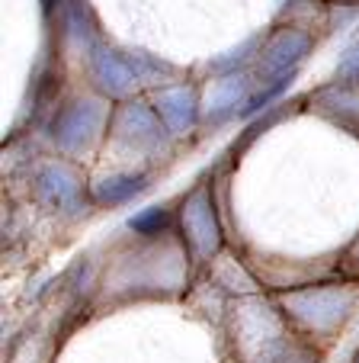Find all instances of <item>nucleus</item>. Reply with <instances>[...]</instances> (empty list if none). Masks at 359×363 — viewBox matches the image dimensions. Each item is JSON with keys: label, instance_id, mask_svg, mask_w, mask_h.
Listing matches in <instances>:
<instances>
[{"label": "nucleus", "instance_id": "nucleus-1", "mask_svg": "<svg viewBox=\"0 0 359 363\" xmlns=\"http://www.w3.org/2000/svg\"><path fill=\"white\" fill-rule=\"evenodd\" d=\"M151 71H157V65L148 62L144 55H115V52H96L93 55V81L113 96L129 94Z\"/></svg>", "mask_w": 359, "mask_h": 363}, {"label": "nucleus", "instance_id": "nucleus-2", "mask_svg": "<svg viewBox=\"0 0 359 363\" xmlns=\"http://www.w3.org/2000/svg\"><path fill=\"white\" fill-rule=\"evenodd\" d=\"M308 48H312L308 33H302V29H279L263 45V52H260V77H263V84L295 74L298 62L308 55Z\"/></svg>", "mask_w": 359, "mask_h": 363}, {"label": "nucleus", "instance_id": "nucleus-3", "mask_svg": "<svg viewBox=\"0 0 359 363\" xmlns=\"http://www.w3.org/2000/svg\"><path fill=\"white\" fill-rule=\"evenodd\" d=\"M183 228H186V238H190L193 251L203 254V257H209L218 247V222H215V213H212V203H209V193L205 190H199L196 196L186 203Z\"/></svg>", "mask_w": 359, "mask_h": 363}, {"label": "nucleus", "instance_id": "nucleus-4", "mask_svg": "<svg viewBox=\"0 0 359 363\" xmlns=\"http://www.w3.org/2000/svg\"><path fill=\"white\" fill-rule=\"evenodd\" d=\"M100 116L103 113L96 103H74V106H68V110L58 116V123H55V138H58V145L68 151L81 148V145L96 132Z\"/></svg>", "mask_w": 359, "mask_h": 363}, {"label": "nucleus", "instance_id": "nucleus-5", "mask_svg": "<svg viewBox=\"0 0 359 363\" xmlns=\"http://www.w3.org/2000/svg\"><path fill=\"white\" fill-rule=\"evenodd\" d=\"M164 119L157 116V110L144 106V103H129L119 110L115 116V132L125 138V142H135V145H157L164 138L161 129Z\"/></svg>", "mask_w": 359, "mask_h": 363}, {"label": "nucleus", "instance_id": "nucleus-6", "mask_svg": "<svg viewBox=\"0 0 359 363\" xmlns=\"http://www.w3.org/2000/svg\"><path fill=\"white\" fill-rule=\"evenodd\" d=\"M39 193L45 203L58 206V209H74L81 199V180L71 167L64 164H48L39 174Z\"/></svg>", "mask_w": 359, "mask_h": 363}, {"label": "nucleus", "instance_id": "nucleus-7", "mask_svg": "<svg viewBox=\"0 0 359 363\" xmlns=\"http://www.w3.org/2000/svg\"><path fill=\"white\" fill-rule=\"evenodd\" d=\"M154 110L170 132H183L196 123V94L190 87H167L157 96Z\"/></svg>", "mask_w": 359, "mask_h": 363}, {"label": "nucleus", "instance_id": "nucleus-8", "mask_svg": "<svg viewBox=\"0 0 359 363\" xmlns=\"http://www.w3.org/2000/svg\"><path fill=\"white\" fill-rule=\"evenodd\" d=\"M289 306L295 308L298 315L312 318L314 325H331L343 315L346 308V299L334 289H312V293H298L289 299Z\"/></svg>", "mask_w": 359, "mask_h": 363}, {"label": "nucleus", "instance_id": "nucleus-9", "mask_svg": "<svg viewBox=\"0 0 359 363\" xmlns=\"http://www.w3.org/2000/svg\"><path fill=\"white\" fill-rule=\"evenodd\" d=\"M247 90V81L244 77H224V81H218L215 87H212L209 100H205V113H209V119H224L228 113L237 110V103H241V96H244Z\"/></svg>", "mask_w": 359, "mask_h": 363}, {"label": "nucleus", "instance_id": "nucleus-10", "mask_svg": "<svg viewBox=\"0 0 359 363\" xmlns=\"http://www.w3.org/2000/svg\"><path fill=\"white\" fill-rule=\"evenodd\" d=\"M142 186H144V177H142V174H129V177H113V180H103L100 190H96V196H100L103 203H122V199L135 196Z\"/></svg>", "mask_w": 359, "mask_h": 363}, {"label": "nucleus", "instance_id": "nucleus-11", "mask_svg": "<svg viewBox=\"0 0 359 363\" xmlns=\"http://www.w3.org/2000/svg\"><path fill=\"white\" fill-rule=\"evenodd\" d=\"M161 228H167V213L164 209H144L132 219V232L138 235H157Z\"/></svg>", "mask_w": 359, "mask_h": 363}, {"label": "nucleus", "instance_id": "nucleus-12", "mask_svg": "<svg viewBox=\"0 0 359 363\" xmlns=\"http://www.w3.org/2000/svg\"><path fill=\"white\" fill-rule=\"evenodd\" d=\"M340 77H350V81H343V84L359 81V45L353 48V52L343 58V62H340Z\"/></svg>", "mask_w": 359, "mask_h": 363}, {"label": "nucleus", "instance_id": "nucleus-13", "mask_svg": "<svg viewBox=\"0 0 359 363\" xmlns=\"http://www.w3.org/2000/svg\"><path fill=\"white\" fill-rule=\"evenodd\" d=\"M55 4H58V0H45V10H52V7H55Z\"/></svg>", "mask_w": 359, "mask_h": 363}, {"label": "nucleus", "instance_id": "nucleus-14", "mask_svg": "<svg viewBox=\"0 0 359 363\" xmlns=\"http://www.w3.org/2000/svg\"><path fill=\"white\" fill-rule=\"evenodd\" d=\"M340 4H356V0H340Z\"/></svg>", "mask_w": 359, "mask_h": 363}]
</instances>
